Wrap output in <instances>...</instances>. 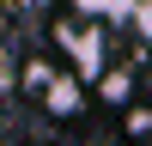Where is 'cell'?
Masks as SVG:
<instances>
[{"label":"cell","mask_w":152,"mask_h":146,"mask_svg":"<svg viewBox=\"0 0 152 146\" xmlns=\"http://www.w3.org/2000/svg\"><path fill=\"white\" fill-rule=\"evenodd\" d=\"M55 49H67V61H73V73H79V79H91V73L110 61V49H104V24H97V18H79V12L55 24Z\"/></svg>","instance_id":"1"},{"label":"cell","mask_w":152,"mask_h":146,"mask_svg":"<svg viewBox=\"0 0 152 146\" xmlns=\"http://www.w3.org/2000/svg\"><path fill=\"white\" fill-rule=\"evenodd\" d=\"M24 85L43 97L49 116H79V104H85L79 73H55V67H43V61H37V67H24Z\"/></svg>","instance_id":"2"},{"label":"cell","mask_w":152,"mask_h":146,"mask_svg":"<svg viewBox=\"0 0 152 146\" xmlns=\"http://www.w3.org/2000/svg\"><path fill=\"white\" fill-rule=\"evenodd\" d=\"M91 79H97V97H104V104L128 110V97H134V73H122V67H110V61H104Z\"/></svg>","instance_id":"3"},{"label":"cell","mask_w":152,"mask_h":146,"mask_svg":"<svg viewBox=\"0 0 152 146\" xmlns=\"http://www.w3.org/2000/svg\"><path fill=\"white\" fill-rule=\"evenodd\" d=\"M73 12L79 18H97V24H116V18L134 12V0H73Z\"/></svg>","instance_id":"4"},{"label":"cell","mask_w":152,"mask_h":146,"mask_svg":"<svg viewBox=\"0 0 152 146\" xmlns=\"http://www.w3.org/2000/svg\"><path fill=\"white\" fill-rule=\"evenodd\" d=\"M128 24H134V36L152 49V0H134V12H128Z\"/></svg>","instance_id":"5"},{"label":"cell","mask_w":152,"mask_h":146,"mask_svg":"<svg viewBox=\"0 0 152 146\" xmlns=\"http://www.w3.org/2000/svg\"><path fill=\"white\" fill-rule=\"evenodd\" d=\"M128 134H152V110H128Z\"/></svg>","instance_id":"6"}]
</instances>
